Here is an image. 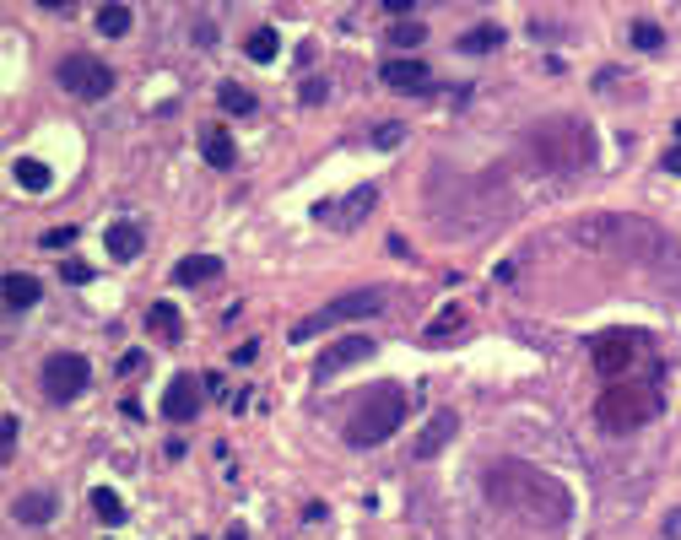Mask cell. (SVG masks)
Wrapping results in <instances>:
<instances>
[{
    "instance_id": "6da1fadb",
    "label": "cell",
    "mask_w": 681,
    "mask_h": 540,
    "mask_svg": "<svg viewBox=\"0 0 681 540\" xmlns=\"http://www.w3.org/2000/svg\"><path fill=\"white\" fill-rule=\"evenodd\" d=\"M487 497L503 503L508 514H525L536 525H568V486H558L552 476L508 459L498 470H487Z\"/></svg>"
},
{
    "instance_id": "7a4b0ae2",
    "label": "cell",
    "mask_w": 681,
    "mask_h": 540,
    "mask_svg": "<svg viewBox=\"0 0 681 540\" xmlns=\"http://www.w3.org/2000/svg\"><path fill=\"white\" fill-rule=\"evenodd\" d=\"M400 422H406V389H400V384H379V389H368V395L357 400V411H351V422H346V443H351V448H373V443L395 437Z\"/></svg>"
},
{
    "instance_id": "3957f363",
    "label": "cell",
    "mask_w": 681,
    "mask_h": 540,
    "mask_svg": "<svg viewBox=\"0 0 681 540\" xmlns=\"http://www.w3.org/2000/svg\"><path fill=\"white\" fill-rule=\"evenodd\" d=\"M655 411H660V395H655V389H644V384H611V389L600 395V406H595V417H600V427H606V432L644 427Z\"/></svg>"
},
{
    "instance_id": "277c9868",
    "label": "cell",
    "mask_w": 681,
    "mask_h": 540,
    "mask_svg": "<svg viewBox=\"0 0 681 540\" xmlns=\"http://www.w3.org/2000/svg\"><path fill=\"white\" fill-rule=\"evenodd\" d=\"M373 314H384V292H379V287H357V292H346V298H336V303H325L320 314H309V319L292 324V346L314 340V335H320V329H331V324L373 319Z\"/></svg>"
},
{
    "instance_id": "5b68a950",
    "label": "cell",
    "mask_w": 681,
    "mask_h": 540,
    "mask_svg": "<svg viewBox=\"0 0 681 540\" xmlns=\"http://www.w3.org/2000/svg\"><path fill=\"white\" fill-rule=\"evenodd\" d=\"M87 378H93V368H87V357H76V351H54V357H44V373H38L44 395L60 400V406H71V400L87 389Z\"/></svg>"
},
{
    "instance_id": "8992f818",
    "label": "cell",
    "mask_w": 681,
    "mask_h": 540,
    "mask_svg": "<svg viewBox=\"0 0 681 540\" xmlns=\"http://www.w3.org/2000/svg\"><path fill=\"white\" fill-rule=\"evenodd\" d=\"M60 87L65 93H76V98H87V103H98V98H109L114 93V71L104 60H93V54H71V60H60Z\"/></svg>"
},
{
    "instance_id": "52a82bcc",
    "label": "cell",
    "mask_w": 681,
    "mask_h": 540,
    "mask_svg": "<svg viewBox=\"0 0 681 540\" xmlns=\"http://www.w3.org/2000/svg\"><path fill=\"white\" fill-rule=\"evenodd\" d=\"M373 206H379V184H362V190H351V195H340V201H320V206H314V221H331L340 232H351L357 221H368Z\"/></svg>"
},
{
    "instance_id": "ba28073f",
    "label": "cell",
    "mask_w": 681,
    "mask_h": 540,
    "mask_svg": "<svg viewBox=\"0 0 681 540\" xmlns=\"http://www.w3.org/2000/svg\"><path fill=\"white\" fill-rule=\"evenodd\" d=\"M373 357V340L368 335H340L336 346H325L320 351V362H314V378L325 384V378H336L340 368H351V362H368Z\"/></svg>"
},
{
    "instance_id": "9c48e42d",
    "label": "cell",
    "mask_w": 681,
    "mask_h": 540,
    "mask_svg": "<svg viewBox=\"0 0 681 540\" xmlns=\"http://www.w3.org/2000/svg\"><path fill=\"white\" fill-rule=\"evenodd\" d=\"M201 395H206V384H201L195 373H173V384H168V395H163V417H168V422H190V417L201 411Z\"/></svg>"
},
{
    "instance_id": "30bf717a",
    "label": "cell",
    "mask_w": 681,
    "mask_h": 540,
    "mask_svg": "<svg viewBox=\"0 0 681 540\" xmlns=\"http://www.w3.org/2000/svg\"><path fill=\"white\" fill-rule=\"evenodd\" d=\"M384 87H395V93H433V76H428V65L422 60H384Z\"/></svg>"
},
{
    "instance_id": "8fae6325",
    "label": "cell",
    "mask_w": 681,
    "mask_h": 540,
    "mask_svg": "<svg viewBox=\"0 0 681 540\" xmlns=\"http://www.w3.org/2000/svg\"><path fill=\"white\" fill-rule=\"evenodd\" d=\"M454 432H459V417H454V411H433V422L417 432V443H411V459H433Z\"/></svg>"
},
{
    "instance_id": "7c38bea8",
    "label": "cell",
    "mask_w": 681,
    "mask_h": 540,
    "mask_svg": "<svg viewBox=\"0 0 681 540\" xmlns=\"http://www.w3.org/2000/svg\"><path fill=\"white\" fill-rule=\"evenodd\" d=\"M206 281H222V260L217 254H184L173 265V287H206Z\"/></svg>"
},
{
    "instance_id": "4fadbf2b",
    "label": "cell",
    "mask_w": 681,
    "mask_h": 540,
    "mask_svg": "<svg viewBox=\"0 0 681 540\" xmlns=\"http://www.w3.org/2000/svg\"><path fill=\"white\" fill-rule=\"evenodd\" d=\"M0 298H5V309L27 314V309L44 298V281H38V276H27V270H11V276L0 281Z\"/></svg>"
},
{
    "instance_id": "5bb4252c",
    "label": "cell",
    "mask_w": 681,
    "mask_h": 540,
    "mask_svg": "<svg viewBox=\"0 0 681 540\" xmlns=\"http://www.w3.org/2000/svg\"><path fill=\"white\" fill-rule=\"evenodd\" d=\"M633 346H638V335H606L600 346H595V368L600 373H627V357H633Z\"/></svg>"
},
{
    "instance_id": "9a60e30c",
    "label": "cell",
    "mask_w": 681,
    "mask_h": 540,
    "mask_svg": "<svg viewBox=\"0 0 681 540\" xmlns=\"http://www.w3.org/2000/svg\"><path fill=\"white\" fill-rule=\"evenodd\" d=\"M16 525H49L54 514H60V503H54V492H27V497H16Z\"/></svg>"
},
{
    "instance_id": "2e32d148",
    "label": "cell",
    "mask_w": 681,
    "mask_h": 540,
    "mask_svg": "<svg viewBox=\"0 0 681 540\" xmlns=\"http://www.w3.org/2000/svg\"><path fill=\"white\" fill-rule=\"evenodd\" d=\"M104 243H109V254H114V260H135V254L146 249V238H141V227H135V221H114Z\"/></svg>"
},
{
    "instance_id": "e0dca14e",
    "label": "cell",
    "mask_w": 681,
    "mask_h": 540,
    "mask_svg": "<svg viewBox=\"0 0 681 540\" xmlns=\"http://www.w3.org/2000/svg\"><path fill=\"white\" fill-rule=\"evenodd\" d=\"M503 44V27L498 22H476L470 33H459V54H492Z\"/></svg>"
},
{
    "instance_id": "ac0fdd59",
    "label": "cell",
    "mask_w": 681,
    "mask_h": 540,
    "mask_svg": "<svg viewBox=\"0 0 681 540\" xmlns=\"http://www.w3.org/2000/svg\"><path fill=\"white\" fill-rule=\"evenodd\" d=\"M11 173H16V184H22V190H33V195H44V190L54 184V173H49L38 157H16V162H11Z\"/></svg>"
},
{
    "instance_id": "d6986e66",
    "label": "cell",
    "mask_w": 681,
    "mask_h": 540,
    "mask_svg": "<svg viewBox=\"0 0 681 540\" xmlns=\"http://www.w3.org/2000/svg\"><path fill=\"white\" fill-rule=\"evenodd\" d=\"M201 146H206V162H212V168H232V162H238V146H232V135H227V130H217V124L201 135Z\"/></svg>"
},
{
    "instance_id": "ffe728a7",
    "label": "cell",
    "mask_w": 681,
    "mask_h": 540,
    "mask_svg": "<svg viewBox=\"0 0 681 540\" xmlns=\"http://www.w3.org/2000/svg\"><path fill=\"white\" fill-rule=\"evenodd\" d=\"M243 54H249L254 65H271V60L281 54V38H276V27H254V33H249V44H243Z\"/></svg>"
},
{
    "instance_id": "44dd1931",
    "label": "cell",
    "mask_w": 681,
    "mask_h": 540,
    "mask_svg": "<svg viewBox=\"0 0 681 540\" xmlns=\"http://www.w3.org/2000/svg\"><path fill=\"white\" fill-rule=\"evenodd\" d=\"M135 27V11L130 5H98V33L104 38H124Z\"/></svg>"
},
{
    "instance_id": "7402d4cb",
    "label": "cell",
    "mask_w": 681,
    "mask_h": 540,
    "mask_svg": "<svg viewBox=\"0 0 681 540\" xmlns=\"http://www.w3.org/2000/svg\"><path fill=\"white\" fill-rule=\"evenodd\" d=\"M146 324H152L163 340H179V335H184V319H179L173 303H152V309H146Z\"/></svg>"
},
{
    "instance_id": "603a6c76",
    "label": "cell",
    "mask_w": 681,
    "mask_h": 540,
    "mask_svg": "<svg viewBox=\"0 0 681 540\" xmlns=\"http://www.w3.org/2000/svg\"><path fill=\"white\" fill-rule=\"evenodd\" d=\"M217 103H222L227 113H260L254 93H249V87H238V82H222V87H217Z\"/></svg>"
},
{
    "instance_id": "cb8c5ba5",
    "label": "cell",
    "mask_w": 681,
    "mask_h": 540,
    "mask_svg": "<svg viewBox=\"0 0 681 540\" xmlns=\"http://www.w3.org/2000/svg\"><path fill=\"white\" fill-rule=\"evenodd\" d=\"M93 514H98L104 525H124V503H119V492L98 486V492H93Z\"/></svg>"
},
{
    "instance_id": "d4e9b609",
    "label": "cell",
    "mask_w": 681,
    "mask_h": 540,
    "mask_svg": "<svg viewBox=\"0 0 681 540\" xmlns=\"http://www.w3.org/2000/svg\"><path fill=\"white\" fill-rule=\"evenodd\" d=\"M422 38H428V27H422L417 16H411V22H395V27H390V44H395V49H417Z\"/></svg>"
},
{
    "instance_id": "484cf974",
    "label": "cell",
    "mask_w": 681,
    "mask_h": 540,
    "mask_svg": "<svg viewBox=\"0 0 681 540\" xmlns=\"http://www.w3.org/2000/svg\"><path fill=\"white\" fill-rule=\"evenodd\" d=\"M459 324H465V314H459V309H444L439 319L428 324V340H433V346H439V340H449V335H459Z\"/></svg>"
},
{
    "instance_id": "4316f807",
    "label": "cell",
    "mask_w": 681,
    "mask_h": 540,
    "mask_svg": "<svg viewBox=\"0 0 681 540\" xmlns=\"http://www.w3.org/2000/svg\"><path fill=\"white\" fill-rule=\"evenodd\" d=\"M633 44H638V49H660V44H666V27L649 22V16H638V22H633Z\"/></svg>"
},
{
    "instance_id": "83f0119b",
    "label": "cell",
    "mask_w": 681,
    "mask_h": 540,
    "mask_svg": "<svg viewBox=\"0 0 681 540\" xmlns=\"http://www.w3.org/2000/svg\"><path fill=\"white\" fill-rule=\"evenodd\" d=\"M400 141H406V124H379V130H373V146H379V152H390V146H400Z\"/></svg>"
},
{
    "instance_id": "f1b7e54d",
    "label": "cell",
    "mask_w": 681,
    "mask_h": 540,
    "mask_svg": "<svg viewBox=\"0 0 681 540\" xmlns=\"http://www.w3.org/2000/svg\"><path fill=\"white\" fill-rule=\"evenodd\" d=\"M60 276H65L71 287H87V281H93V265H87V260H65V265H60Z\"/></svg>"
},
{
    "instance_id": "f546056e",
    "label": "cell",
    "mask_w": 681,
    "mask_h": 540,
    "mask_svg": "<svg viewBox=\"0 0 681 540\" xmlns=\"http://www.w3.org/2000/svg\"><path fill=\"white\" fill-rule=\"evenodd\" d=\"M325 93H331V87H325V76H309V82H303V93H298V98H303V103L314 108V103H325Z\"/></svg>"
},
{
    "instance_id": "4dcf8cb0",
    "label": "cell",
    "mask_w": 681,
    "mask_h": 540,
    "mask_svg": "<svg viewBox=\"0 0 681 540\" xmlns=\"http://www.w3.org/2000/svg\"><path fill=\"white\" fill-rule=\"evenodd\" d=\"M530 38L552 44V38H563V27H558V22H547V16H536V22H530Z\"/></svg>"
},
{
    "instance_id": "1f68e13d",
    "label": "cell",
    "mask_w": 681,
    "mask_h": 540,
    "mask_svg": "<svg viewBox=\"0 0 681 540\" xmlns=\"http://www.w3.org/2000/svg\"><path fill=\"white\" fill-rule=\"evenodd\" d=\"M76 243V227H54V232H44V249H71Z\"/></svg>"
},
{
    "instance_id": "d6a6232c",
    "label": "cell",
    "mask_w": 681,
    "mask_h": 540,
    "mask_svg": "<svg viewBox=\"0 0 681 540\" xmlns=\"http://www.w3.org/2000/svg\"><path fill=\"white\" fill-rule=\"evenodd\" d=\"M11 448H16V417L0 422V459H11Z\"/></svg>"
},
{
    "instance_id": "836d02e7",
    "label": "cell",
    "mask_w": 681,
    "mask_h": 540,
    "mask_svg": "<svg viewBox=\"0 0 681 540\" xmlns=\"http://www.w3.org/2000/svg\"><path fill=\"white\" fill-rule=\"evenodd\" d=\"M141 368H146V351H124L119 357V373H141Z\"/></svg>"
},
{
    "instance_id": "e575fe53",
    "label": "cell",
    "mask_w": 681,
    "mask_h": 540,
    "mask_svg": "<svg viewBox=\"0 0 681 540\" xmlns=\"http://www.w3.org/2000/svg\"><path fill=\"white\" fill-rule=\"evenodd\" d=\"M254 357H260V340H243V346L232 351V362H238V368H243V362H254Z\"/></svg>"
},
{
    "instance_id": "d590c367",
    "label": "cell",
    "mask_w": 681,
    "mask_h": 540,
    "mask_svg": "<svg viewBox=\"0 0 681 540\" xmlns=\"http://www.w3.org/2000/svg\"><path fill=\"white\" fill-rule=\"evenodd\" d=\"M195 44H217V27H212V22H206V16H201V22H195Z\"/></svg>"
},
{
    "instance_id": "8d00e7d4",
    "label": "cell",
    "mask_w": 681,
    "mask_h": 540,
    "mask_svg": "<svg viewBox=\"0 0 681 540\" xmlns=\"http://www.w3.org/2000/svg\"><path fill=\"white\" fill-rule=\"evenodd\" d=\"M666 540H681V508L676 514H666Z\"/></svg>"
},
{
    "instance_id": "74e56055",
    "label": "cell",
    "mask_w": 681,
    "mask_h": 540,
    "mask_svg": "<svg viewBox=\"0 0 681 540\" xmlns=\"http://www.w3.org/2000/svg\"><path fill=\"white\" fill-rule=\"evenodd\" d=\"M660 162H666V173H681V146H671V152H666Z\"/></svg>"
},
{
    "instance_id": "f35d334b",
    "label": "cell",
    "mask_w": 681,
    "mask_h": 540,
    "mask_svg": "<svg viewBox=\"0 0 681 540\" xmlns=\"http://www.w3.org/2000/svg\"><path fill=\"white\" fill-rule=\"evenodd\" d=\"M222 540H249V530H243V525H232V530H227Z\"/></svg>"
}]
</instances>
